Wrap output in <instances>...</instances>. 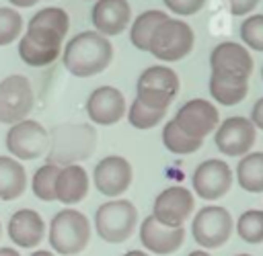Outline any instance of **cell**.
<instances>
[{"mask_svg": "<svg viewBox=\"0 0 263 256\" xmlns=\"http://www.w3.org/2000/svg\"><path fill=\"white\" fill-rule=\"evenodd\" d=\"M62 59L70 74L78 78H90L101 74L111 63L113 45L97 31H82L68 41Z\"/></svg>", "mask_w": 263, "mask_h": 256, "instance_id": "1", "label": "cell"}, {"mask_svg": "<svg viewBox=\"0 0 263 256\" xmlns=\"http://www.w3.org/2000/svg\"><path fill=\"white\" fill-rule=\"evenodd\" d=\"M47 240L60 256H76L84 252L90 242V221L82 211L66 207L51 217Z\"/></svg>", "mask_w": 263, "mask_h": 256, "instance_id": "2", "label": "cell"}, {"mask_svg": "<svg viewBox=\"0 0 263 256\" xmlns=\"http://www.w3.org/2000/svg\"><path fill=\"white\" fill-rule=\"evenodd\" d=\"M97 143V133L90 125H60L53 127L47 147V164L68 166L90 156Z\"/></svg>", "mask_w": 263, "mask_h": 256, "instance_id": "3", "label": "cell"}, {"mask_svg": "<svg viewBox=\"0 0 263 256\" xmlns=\"http://www.w3.org/2000/svg\"><path fill=\"white\" fill-rule=\"evenodd\" d=\"M138 227V209L127 199H111L95 211L97 236L109 244L127 242Z\"/></svg>", "mask_w": 263, "mask_h": 256, "instance_id": "4", "label": "cell"}, {"mask_svg": "<svg viewBox=\"0 0 263 256\" xmlns=\"http://www.w3.org/2000/svg\"><path fill=\"white\" fill-rule=\"evenodd\" d=\"M234 229V219L228 209L220 205H208L199 209L191 221V236L201 250H214L228 242Z\"/></svg>", "mask_w": 263, "mask_h": 256, "instance_id": "5", "label": "cell"}, {"mask_svg": "<svg viewBox=\"0 0 263 256\" xmlns=\"http://www.w3.org/2000/svg\"><path fill=\"white\" fill-rule=\"evenodd\" d=\"M179 92V76L166 66H152L138 78L136 98L150 109L166 111Z\"/></svg>", "mask_w": 263, "mask_h": 256, "instance_id": "6", "label": "cell"}, {"mask_svg": "<svg viewBox=\"0 0 263 256\" xmlns=\"http://www.w3.org/2000/svg\"><path fill=\"white\" fill-rule=\"evenodd\" d=\"M193 29L187 23L166 18L154 31L148 51L162 61H179L193 49Z\"/></svg>", "mask_w": 263, "mask_h": 256, "instance_id": "7", "label": "cell"}, {"mask_svg": "<svg viewBox=\"0 0 263 256\" xmlns=\"http://www.w3.org/2000/svg\"><path fill=\"white\" fill-rule=\"evenodd\" d=\"M4 143H6L10 158H14L18 162L21 160H35V158H41L47 154L49 133L39 121L25 119V121L10 125Z\"/></svg>", "mask_w": 263, "mask_h": 256, "instance_id": "8", "label": "cell"}, {"mask_svg": "<svg viewBox=\"0 0 263 256\" xmlns=\"http://www.w3.org/2000/svg\"><path fill=\"white\" fill-rule=\"evenodd\" d=\"M35 94L25 76L12 74L0 82V123L14 125L25 121L33 109Z\"/></svg>", "mask_w": 263, "mask_h": 256, "instance_id": "9", "label": "cell"}, {"mask_svg": "<svg viewBox=\"0 0 263 256\" xmlns=\"http://www.w3.org/2000/svg\"><path fill=\"white\" fill-rule=\"evenodd\" d=\"M68 27H70V18L66 10L58 6H49V8H41L31 16L25 37H29L39 47L62 49V41L68 33Z\"/></svg>", "mask_w": 263, "mask_h": 256, "instance_id": "10", "label": "cell"}, {"mask_svg": "<svg viewBox=\"0 0 263 256\" xmlns=\"http://www.w3.org/2000/svg\"><path fill=\"white\" fill-rule=\"evenodd\" d=\"M193 209L195 199L187 186H166L152 203V217L166 227H183Z\"/></svg>", "mask_w": 263, "mask_h": 256, "instance_id": "11", "label": "cell"}, {"mask_svg": "<svg viewBox=\"0 0 263 256\" xmlns=\"http://www.w3.org/2000/svg\"><path fill=\"white\" fill-rule=\"evenodd\" d=\"M214 141L224 156L242 158L253 150L257 141V129L247 117H228L216 127Z\"/></svg>", "mask_w": 263, "mask_h": 256, "instance_id": "12", "label": "cell"}, {"mask_svg": "<svg viewBox=\"0 0 263 256\" xmlns=\"http://www.w3.org/2000/svg\"><path fill=\"white\" fill-rule=\"evenodd\" d=\"M191 186L203 201H218L232 186V170L224 160L210 158L193 170Z\"/></svg>", "mask_w": 263, "mask_h": 256, "instance_id": "13", "label": "cell"}, {"mask_svg": "<svg viewBox=\"0 0 263 256\" xmlns=\"http://www.w3.org/2000/svg\"><path fill=\"white\" fill-rule=\"evenodd\" d=\"M132 164L123 156H105L92 170V182L97 190L109 199L121 197L132 184Z\"/></svg>", "mask_w": 263, "mask_h": 256, "instance_id": "14", "label": "cell"}, {"mask_svg": "<svg viewBox=\"0 0 263 256\" xmlns=\"http://www.w3.org/2000/svg\"><path fill=\"white\" fill-rule=\"evenodd\" d=\"M175 123L187 135L195 139H203L205 135L216 131V127L220 125V115H218V109L210 100L193 98L181 104V109L175 115Z\"/></svg>", "mask_w": 263, "mask_h": 256, "instance_id": "15", "label": "cell"}, {"mask_svg": "<svg viewBox=\"0 0 263 256\" xmlns=\"http://www.w3.org/2000/svg\"><path fill=\"white\" fill-rule=\"evenodd\" d=\"M86 115L97 125H115L125 115L123 92L113 86H99L86 98Z\"/></svg>", "mask_w": 263, "mask_h": 256, "instance_id": "16", "label": "cell"}, {"mask_svg": "<svg viewBox=\"0 0 263 256\" xmlns=\"http://www.w3.org/2000/svg\"><path fill=\"white\" fill-rule=\"evenodd\" d=\"M140 242L146 252L166 256L177 252L185 242V227H166L158 223L152 215L142 219L140 225Z\"/></svg>", "mask_w": 263, "mask_h": 256, "instance_id": "17", "label": "cell"}, {"mask_svg": "<svg viewBox=\"0 0 263 256\" xmlns=\"http://www.w3.org/2000/svg\"><path fill=\"white\" fill-rule=\"evenodd\" d=\"M210 66H212V72H216V74L249 80V76L253 72V57L249 55V51L242 45H238L234 41H224L214 47V51L210 55Z\"/></svg>", "mask_w": 263, "mask_h": 256, "instance_id": "18", "label": "cell"}, {"mask_svg": "<svg viewBox=\"0 0 263 256\" xmlns=\"http://www.w3.org/2000/svg\"><path fill=\"white\" fill-rule=\"evenodd\" d=\"M6 229H8L10 242L16 244L18 248H27V250H35L43 242V238H47L45 221L35 209L14 211L8 219Z\"/></svg>", "mask_w": 263, "mask_h": 256, "instance_id": "19", "label": "cell"}, {"mask_svg": "<svg viewBox=\"0 0 263 256\" xmlns=\"http://www.w3.org/2000/svg\"><path fill=\"white\" fill-rule=\"evenodd\" d=\"M132 18V8L127 0H97L92 6V25L97 33L111 37L119 35Z\"/></svg>", "mask_w": 263, "mask_h": 256, "instance_id": "20", "label": "cell"}, {"mask_svg": "<svg viewBox=\"0 0 263 256\" xmlns=\"http://www.w3.org/2000/svg\"><path fill=\"white\" fill-rule=\"evenodd\" d=\"M88 174L80 164L62 166L55 178V201L64 205H76L88 195Z\"/></svg>", "mask_w": 263, "mask_h": 256, "instance_id": "21", "label": "cell"}, {"mask_svg": "<svg viewBox=\"0 0 263 256\" xmlns=\"http://www.w3.org/2000/svg\"><path fill=\"white\" fill-rule=\"evenodd\" d=\"M25 166L10 156H0V201H14L25 193Z\"/></svg>", "mask_w": 263, "mask_h": 256, "instance_id": "22", "label": "cell"}, {"mask_svg": "<svg viewBox=\"0 0 263 256\" xmlns=\"http://www.w3.org/2000/svg\"><path fill=\"white\" fill-rule=\"evenodd\" d=\"M247 92H249V82L247 80L230 78V76L212 72V76H210V94L222 106L238 104L247 96Z\"/></svg>", "mask_w": 263, "mask_h": 256, "instance_id": "23", "label": "cell"}, {"mask_svg": "<svg viewBox=\"0 0 263 256\" xmlns=\"http://www.w3.org/2000/svg\"><path fill=\"white\" fill-rule=\"evenodd\" d=\"M236 180L247 193H263V152H249L238 160Z\"/></svg>", "mask_w": 263, "mask_h": 256, "instance_id": "24", "label": "cell"}, {"mask_svg": "<svg viewBox=\"0 0 263 256\" xmlns=\"http://www.w3.org/2000/svg\"><path fill=\"white\" fill-rule=\"evenodd\" d=\"M166 18H168V14L164 10H146V12H142L132 23V31H129V39H132L134 47H138L140 51H148L154 31Z\"/></svg>", "mask_w": 263, "mask_h": 256, "instance_id": "25", "label": "cell"}, {"mask_svg": "<svg viewBox=\"0 0 263 256\" xmlns=\"http://www.w3.org/2000/svg\"><path fill=\"white\" fill-rule=\"evenodd\" d=\"M162 143L171 154H179V156H189L193 152H197L203 143V139H195L191 135H187L177 123L175 119L168 121L162 129Z\"/></svg>", "mask_w": 263, "mask_h": 256, "instance_id": "26", "label": "cell"}, {"mask_svg": "<svg viewBox=\"0 0 263 256\" xmlns=\"http://www.w3.org/2000/svg\"><path fill=\"white\" fill-rule=\"evenodd\" d=\"M234 229L247 244H263V209H249L238 215Z\"/></svg>", "mask_w": 263, "mask_h": 256, "instance_id": "27", "label": "cell"}, {"mask_svg": "<svg viewBox=\"0 0 263 256\" xmlns=\"http://www.w3.org/2000/svg\"><path fill=\"white\" fill-rule=\"evenodd\" d=\"M60 168L62 166H55V164H43L41 168L35 170L31 188L39 201H45V203L55 201V178H58Z\"/></svg>", "mask_w": 263, "mask_h": 256, "instance_id": "28", "label": "cell"}, {"mask_svg": "<svg viewBox=\"0 0 263 256\" xmlns=\"http://www.w3.org/2000/svg\"><path fill=\"white\" fill-rule=\"evenodd\" d=\"M18 55L27 66L41 68V66L53 63L60 55V49H45V47L35 45L29 37H21L18 39Z\"/></svg>", "mask_w": 263, "mask_h": 256, "instance_id": "29", "label": "cell"}, {"mask_svg": "<svg viewBox=\"0 0 263 256\" xmlns=\"http://www.w3.org/2000/svg\"><path fill=\"white\" fill-rule=\"evenodd\" d=\"M164 115H166V111L150 109L144 102H140L138 98H134V102L127 109V121L136 129H152L164 119Z\"/></svg>", "mask_w": 263, "mask_h": 256, "instance_id": "30", "label": "cell"}, {"mask_svg": "<svg viewBox=\"0 0 263 256\" xmlns=\"http://www.w3.org/2000/svg\"><path fill=\"white\" fill-rule=\"evenodd\" d=\"M23 16L14 8H0V45H8L21 37Z\"/></svg>", "mask_w": 263, "mask_h": 256, "instance_id": "31", "label": "cell"}, {"mask_svg": "<svg viewBox=\"0 0 263 256\" xmlns=\"http://www.w3.org/2000/svg\"><path fill=\"white\" fill-rule=\"evenodd\" d=\"M240 39L255 51H263V14L249 16L240 25Z\"/></svg>", "mask_w": 263, "mask_h": 256, "instance_id": "32", "label": "cell"}, {"mask_svg": "<svg viewBox=\"0 0 263 256\" xmlns=\"http://www.w3.org/2000/svg\"><path fill=\"white\" fill-rule=\"evenodd\" d=\"M205 0H164V6H168L173 12L187 16V14H195L203 8Z\"/></svg>", "mask_w": 263, "mask_h": 256, "instance_id": "33", "label": "cell"}, {"mask_svg": "<svg viewBox=\"0 0 263 256\" xmlns=\"http://www.w3.org/2000/svg\"><path fill=\"white\" fill-rule=\"evenodd\" d=\"M228 2V8L234 16H242V14H249L257 4L259 0H226Z\"/></svg>", "mask_w": 263, "mask_h": 256, "instance_id": "34", "label": "cell"}, {"mask_svg": "<svg viewBox=\"0 0 263 256\" xmlns=\"http://www.w3.org/2000/svg\"><path fill=\"white\" fill-rule=\"evenodd\" d=\"M251 123L255 125V129H263V96L251 109Z\"/></svg>", "mask_w": 263, "mask_h": 256, "instance_id": "35", "label": "cell"}, {"mask_svg": "<svg viewBox=\"0 0 263 256\" xmlns=\"http://www.w3.org/2000/svg\"><path fill=\"white\" fill-rule=\"evenodd\" d=\"M12 6H21V8H29V6H33L37 0H8Z\"/></svg>", "mask_w": 263, "mask_h": 256, "instance_id": "36", "label": "cell"}, {"mask_svg": "<svg viewBox=\"0 0 263 256\" xmlns=\"http://www.w3.org/2000/svg\"><path fill=\"white\" fill-rule=\"evenodd\" d=\"M0 256H21L14 248H8V246H2L0 248Z\"/></svg>", "mask_w": 263, "mask_h": 256, "instance_id": "37", "label": "cell"}, {"mask_svg": "<svg viewBox=\"0 0 263 256\" xmlns=\"http://www.w3.org/2000/svg\"><path fill=\"white\" fill-rule=\"evenodd\" d=\"M29 256H58V254H53V252H49V250H35V252H31Z\"/></svg>", "mask_w": 263, "mask_h": 256, "instance_id": "38", "label": "cell"}, {"mask_svg": "<svg viewBox=\"0 0 263 256\" xmlns=\"http://www.w3.org/2000/svg\"><path fill=\"white\" fill-rule=\"evenodd\" d=\"M123 256H150L148 252H142V250H127Z\"/></svg>", "mask_w": 263, "mask_h": 256, "instance_id": "39", "label": "cell"}, {"mask_svg": "<svg viewBox=\"0 0 263 256\" xmlns=\"http://www.w3.org/2000/svg\"><path fill=\"white\" fill-rule=\"evenodd\" d=\"M187 256H212V254H210V252H205V250H201V248H199V250H193V252H189V254H187Z\"/></svg>", "mask_w": 263, "mask_h": 256, "instance_id": "40", "label": "cell"}, {"mask_svg": "<svg viewBox=\"0 0 263 256\" xmlns=\"http://www.w3.org/2000/svg\"><path fill=\"white\" fill-rule=\"evenodd\" d=\"M234 256H251V254H234Z\"/></svg>", "mask_w": 263, "mask_h": 256, "instance_id": "41", "label": "cell"}, {"mask_svg": "<svg viewBox=\"0 0 263 256\" xmlns=\"http://www.w3.org/2000/svg\"><path fill=\"white\" fill-rule=\"evenodd\" d=\"M0 238H2V223H0Z\"/></svg>", "mask_w": 263, "mask_h": 256, "instance_id": "42", "label": "cell"}, {"mask_svg": "<svg viewBox=\"0 0 263 256\" xmlns=\"http://www.w3.org/2000/svg\"><path fill=\"white\" fill-rule=\"evenodd\" d=\"M261 74H263V72H261Z\"/></svg>", "mask_w": 263, "mask_h": 256, "instance_id": "43", "label": "cell"}]
</instances>
